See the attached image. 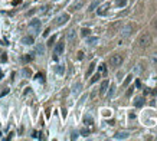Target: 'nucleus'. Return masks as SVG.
<instances>
[{
    "mask_svg": "<svg viewBox=\"0 0 157 141\" xmlns=\"http://www.w3.org/2000/svg\"><path fill=\"white\" fill-rule=\"evenodd\" d=\"M151 42H153L151 36L149 33H144V35H141L140 39H138V46H140L141 49H147L150 45H151Z\"/></svg>",
    "mask_w": 157,
    "mask_h": 141,
    "instance_id": "obj_1",
    "label": "nucleus"
},
{
    "mask_svg": "<svg viewBox=\"0 0 157 141\" xmlns=\"http://www.w3.org/2000/svg\"><path fill=\"white\" fill-rule=\"evenodd\" d=\"M29 32L32 35L39 33V32H41V20H38V19L32 20V22L29 23Z\"/></svg>",
    "mask_w": 157,
    "mask_h": 141,
    "instance_id": "obj_2",
    "label": "nucleus"
},
{
    "mask_svg": "<svg viewBox=\"0 0 157 141\" xmlns=\"http://www.w3.org/2000/svg\"><path fill=\"white\" fill-rule=\"evenodd\" d=\"M123 55H113L111 58H110V65L113 68H117V66H121V63H123Z\"/></svg>",
    "mask_w": 157,
    "mask_h": 141,
    "instance_id": "obj_3",
    "label": "nucleus"
},
{
    "mask_svg": "<svg viewBox=\"0 0 157 141\" xmlns=\"http://www.w3.org/2000/svg\"><path fill=\"white\" fill-rule=\"evenodd\" d=\"M68 19H69V15H61V16H58L56 19H55V25L56 26L64 25V23L68 22Z\"/></svg>",
    "mask_w": 157,
    "mask_h": 141,
    "instance_id": "obj_4",
    "label": "nucleus"
},
{
    "mask_svg": "<svg viewBox=\"0 0 157 141\" xmlns=\"http://www.w3.org/2000/svg\"><path fill=\"white\" fill-rule=\"evenodd\" d=\"M121 27V22L118 20V22H116V23H113V25L110 26V29H108V32H110V35L113 36V35H116L117 32H118V29Z\"/></svg>",
    "mask_w": 157,
    "mask_h": 141,
    "instance_id": "obj_5",
    "label": "nucleus"
},
{
    "mask_svg": "<svg viewBox=\"0 0 157 141\" xmlns=\"http://www.w3.org/2000/svg\"><path fill=\"white\" fill-rule=\"evenodd\" d=\"M66 39H68V42H71V43H75V41H76V33H75L74 29H69V30H68Z\"/></svg>",
    "mask_w": 157,
    "mask_h": 141,
    "instance_id": "obj_6",
    "label": "nucleus"
},
{
    "mask_svg": "<svg viewBox=\"0 0 157 141\" xmlns=\"http://www.w3.org/2000/svg\"><path fill=\"white\" fill-rule=\"evenodd\" d=\"M108 7H110V3H104L102 6H99V7H98V10H97V13H98L99 16H104V15L107 13Z\"/></svg>",
    "mask_w": 157,
    "mask_h": 141,
    "instance_id": "obj_7",
    "label": "nucleus"
},
{
    "mask_svg": "<svg viewBox=\"0 0 157 141\" xmlns=\"http://www.w3.org/2000/svg\"><path fill=\"white\" fill-rule=\"evenodd\" d=\"M131 30H133V26L131 25H127L124 29L121 30V36H123V38H128V36L131 35Z\"/></svg>",
    "mask_w": 157,
    "mask_h": 141,
    "instance_id": "obj_8",
    "label": "nucleus"
},
{
    "mask_svg": "<svg viewBox=\"0 0 157 141\" xmlns=\"http://www.w3.org/2000/svg\"><path fill=\"white\" fill-rule=\"evenodd\" d=\"M64 52V42H59L58 45H56V48H55V56H58Z\"/></svg>",
    "mask_w": 157,
    "mask_h": 141,
    "instance_id": "obj_9",
    "label": "nucleus"
},
{
    "mask_svg": "<svg viewBox=\"0 0 157 141\" xmlns=\"http://www.w3.org/2000/svg\"><path fill=\"white\" fill-rule=\"evenodd\" d=\"M108 85H110V82H108V81H104V82L101 83V88H99V94H101V95H104V94L107 92Z\"/></svg>",
    "mask_w": 157,
    "mask_h": 141,
    "instance_id": "obj_10",
    "label": "nucleus"
},
{
    "mask_svg": "<svg viewBox=\"0 0 157 141\" xmlns=\"http://www.w3.org/2000/svg\"><path fill=\"white\" fill-rule=\"evenodd\" d=\"M22 43H25V45H32L33 43V36H25V38L22 39Z\"/></svg>",
    "mask_w": 157,
    "mask_h": 141,
    "instance_id": "obj_11",
    "label": "nucleus"
},
{
    "mask_svg": "<svg viewBox=\"0 0 157 141\" xmlns=\"http://www.w3.org/2000/svg\"><path fill=\"white\" fill-rule=\"evenodd\" d=\"M81 86H82V85H81L79 82L76 83V85L74 86V89H72V94H74V95H78V94H79V91H81Z\"/></svg>",
    "mask_w": 157,
    "mask_h": 141,
    "instance_id": "obj_12",
    "label": "nucleus"
},
{
    "mask_svg": "<svg viewBox=\"0 0 157 141\" xmlns=\"http://www.w3.org/2000/svg\"><path fill=\"white\" fill-rule=\"evenodd\" d=\"M150 61H151V63H153L154 66H157V52L151 53V56H150Z\"/></svg>",
    "mask_w": 157,
    "mask_h": 141,
    "instance_id": "obj_13",
    "label": "nucleus"
},
{
    "mask_svg": "<svg viewBox=\"0 0 157 141\" xmlns=\"http://www.w3.org/2000/svg\"><path fill=\"white\" fill-rule=\"evenodd\" d=\"M94 68H95V63H91V65H90V68H88V71H87V76H90V75L92 74Z\"/></svg>",
    "mask_w": 157,
    "mask_h": 141,
    "instance_id": "obj_14",
    "label": "nucleus"
},
{
    "mask_svg": "<svg viewBox=\"0 0 157 141\" xmlns=\"http://www.w3.org/2000/svg\"><path fill=\"white\" fill-rule=\"evenodd\" d=\"M116 3H117V6H118V7H123V6H125L127 0H117Z\"/></svg>",
    "mask_w": 157,
    "mask_h": 141,
    "instance_id": "obj_15",
    "label": "nucleus"
},
{
    "mask_svg": "<svg viewBox=\"0 0 157 141\" xmlns=\"http://www.w3.org/2000/svg\"><path fill=\"white\" fill-rule=\"evenodd\" d=\"M81 32H82V36H90V35H91V30H90V29H82Z\"/></svg>",
    "mask_w": 157,
    "mask_h": 141,
    "instance_id": "obj_16",
    "label": "nucleus"
},
{
    "mask_svg": "<svg viewBox=\"0 0 157 141\" xmlns=\"http://www.w3.org/2000/svg\"><path fill=\"white\" fill-rule=\"evenodd\" d=\"M38 53H41V55L45 53V48H43V45H39V46H38Z\"/></svg>",
    "mask_w": 157,
    "mask_h": 141,
    "instance_id": "obj_17",
    "label": "nucleus"
},
{
    "mask_svg": "<svg viewBox=\"0 0 157 141\" xmlns=\"http://www.w3.org/2000/svg\"><path fill=\"white\" fill-rule=\"evenodd\" d=\"M97 42H98L97 38H91V39H88V43H90V45H95Z\"/></svg>",
    "mask_w": 157,
    "mask_h": 141,
    "instance_id": "obj_18",
    "label": "nucleus"
},
{
    "mask_svg": "<svg viewBox=\"0 0 157 141\" xmlns=\"http://www.w3.org/2000/svg\"><path fill=\"white\" fill-rule=\"evenodd\" d=\"M127 137V133H118L116 135V138H125Z\"/></svg>",
    "mask_w": 157,
    "mask_h": 141,
    "instance_id": "obj_19",
    "label": "nucleus"
},
{
    "mask_svg": "<svg viewBox=\"0 0 157 141\" xmlns=\"http://www.w3.org/2000/svg\"><path fill=\"white\" fill-rule=\"evenodd\" d=\"M85 124H88V125H91V124H92L91 117H85Z\"/></svg>",
    "mask_w": 157,
    "mask_h": 141,
    "instance_id": "obj_20",
    "label": "nucleus"
},
{
    "mask_svg": "<svg viewBox=\"0 0 157 141\" xmlns=\"http://www.w3.org/2000/svg\"><path fill=\"white\" fill-rule=\"evenodd\" d=\"M98 78H99V74H95V75H94V78L91 79V83L97 82V81H98Z\"/></svg>",
    "mask_w": 157,
    "mask_h": 141,
    "instance_id": "obj_21",
    "label": "nucleus"
},
{
    "mask_svg": "<svg viewBox=\"0 0 157 141\" xmlns=\"http://www.w3.org/2000/svg\"><path fill=\"white\" fill-rule=\"evenodd\" d=\"M23 75H26V76H30V75H32V72H30V71L26 68V69H23Z\"/></svg>",
    "mask_w": 157,
    "mask_h": 141,
    "instance_id": "obj_22",
    "label": "nucleus"
},
{
    "mask_svg": "<svg viewBox=\"0 0 157 141\" xmlns=\"http://www.w3.org/2000/svg\"><path fill=\"white\" fill-rule=\"evenodd\" d=\"M141 104H143V100H141V98H137V100H136V105H137V107H141Z\"/></svg>",
    "mask_w": 157,
    "mask_h": 141,
    "instance_id": "obj_23",
    "label": "nucleus"
},
{
    "mask_svg": "<svg viewBox=\"0 0 157 141\" xmlns=\"http://www.w3.org/2000/svg\"><path fill=\"white\" fill-rule=\"evenodd\" d=\"M97 4H98V3H97V1H94V3H92V4H91V7H90V12H92L94 9L97 7Z\"/></svg>",
    "mask_w": 157,
    "mask_h": 141,
    "instance_id": "obj_24",
    "label": "nucleus"
},
{
    "mask_svg": "<svg viewBox=\"0 0 157 141\" xmlns=\"http://www.w3.org/2000/svg\"><path fill=\"white\" fill-rule=\"evenodd\" d=\"M56 72H58V74H62V72H64V68H62V65H59V68H56Z\"/></svg>",
    "mask_w": 157,
    "mask_h": 141,
    "instance_id": "obj_25",
    "label": "nucleus"
},
{
    "mask_svg": "<svg viewBox=\"0 0 157 141\" xmlns=\"http://www.w3.org/2000/svg\"><path fill=\"white\" fill-rule=\"evenodd\" d=\"M7 92H9V89H7V88H6V89H4V91H3V92H1V94H0V97H3V95H6V94H7Z\"/></svg>",
    "mask_w": 157,
    "mask_h": 141,
    "instance_id": "obj_26",
    "label": "nucleus"
},
{
    "mask_svg": "<svg viewBox=\"0 0 157 141\" xmlns=\"http://www.w3.org/2000/svg\"><path fill=\"white\" fill-rule=\"evenodd\" d=\"M95 97H97V91H94V92H92V94H91V98H92V100H94Z\"/></svg>",
    "mask_w": 157,
    "mask_h": 141,
    "instance_id": "obj_27",
    "label": "nucleus"
},
{
    "mask_svg": "<svg viewBox=\"0 0 157 141\" xmlns=\"http://www.w3.org/2000/svg\"><path fill=\"white\" fill-rule=\"evenodd\" d=\"M53 42H55V36H53V38H50V39H49V45H52Z\"/></svg>",
    "mask_w": 157,
    "mask_h": 141,
    "instance_id": "obj_28",
    "label": "nucleus"
},
{
    "mask_svg": "<svg viewBox=\"0 0 157 141\" xmlns=\"http://www.w3.org/2000/svg\"><path fill=\"white\" fill-rule=\"evenodd\" d=\"M130 79H131V76H128V78H127V79H125V82H124V85H127V83L130 82Z\"/></svg>",
    "mask_w": 157,
    "mask_h": 141,
    "instance_id": "obj_29",
    "label": "nucleus"
},
{
    "mask_svg": "<svg viewBox=\"0 0 157 141\" xmlns=\"http://www.w3.org/2000/svg\"><path fill=\"white\" fill-rule=\"evenodd\" d=\"M153 27H154V29H157V19L153 22Z\"/></svg>",
    "mask_w": 157,
    "mask_h": 141,
    "instance_id": "obj_30",
    "label": "nucleus"
},
{
    "mask_svg": "<svg viewBox=\"0 0 157 141\" xmlns=\"http://www.w3.org/2000/svg\"><path fill=\"white\" fill-rule=\"evenodd\" d=\"M113 94H114V86H113V88H111V91H110V94H108V95H110V97H111V95H113Z\"/></svg>",
    "mask_w": 157,
    "mask_h": 141,
    "instance_id": "obj_31",
    "label": "nucleus"
},
{
    "mask_svg": "<svg viewBox=\"0 0 157 141\" xmlns=\"http://www.w3.org/2000/svg\"><path fill=\"white\" fill-rule=\"evenodd\" d=\"M82 56H84V53H82V52H79V53H78V58L82 59Z\"/></svg>",
    "mask_w": 157,
    "mask_h": 141,
    "instance_id": "obj_32",
    "label": "nucleus"
},
{
    "mask_svg": "<svg viewBox=\"0 0 157 141\" xmlns=\"http://www.w3.org/2000/svg\"><path fill=\"white\" fill-rule=\"evenodd\" d=\"M46 9H48V7H46V6H43V7H42V10H41V12H42V13H45V12H46Z\"/></svg>",
    "mask_w": 157,
    "mask_h": 141,
    "instance_id": "obj_33",
    "label": "nucleus"
}]
</instances>
